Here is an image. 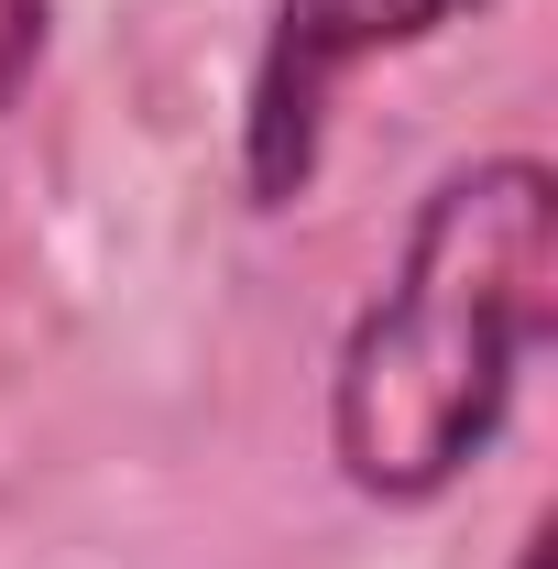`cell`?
I'll return each instance as SVG.
<instances>
[{
    "label": "cell",
    "mask_w": 558,
    "mask_h": 569,
    "mask_svg": "<svg viewBox=\"0 0 558 569\" xmlns=\"http://www.w3.org/2000/svg\"><path fill=\"white\" fill-rule=\"evenodd\" d=\"M548 284L558 176L537 153H471L417 198L329 372V460L361 503H438L504 438L526 351L548 340Z\"/></svg>",
    "instance_id": "1"
},
{
    "label": "cell",
    "mask_w": 558,
    "mask_h": 569,
    "mask_svg": "<svg viewBox=\"0 0 558 569\" xmlns=\"http://www.w3.org/2000/svg\"><path fill=\"white\" fill-rule=\"evenodd\" d=\"M471 11L482 0H275V22L252 44V99H241V198L296 209L329 164L340 77L372 56H417Z\"/></svg>",
    "instance_id": "2"
},
{
    "label": "cell",
    "mask_w": 558,
    "mask_h": 569,
    "mask_svg": "<svg viewBox=\"0 0 558 569\" xmlns=\"http://www.w3.org/2000/svg\"><path fill=\"white\" fill-rule=\"evenodd\" d=\"M33 67H44V0H0V110L22 99Z\"/></svg>",
    "instance_id": "3"
},
{
    "label": "cell",
    "mask_w": 558,
    "mask_h": 569,
    "mask_svg": "<svg viewBox=\"0 0 558 569\" xmlns=\"http://www.w3.org/2000/svg\"><path fill=\"white\" fill-rule=\"evenodd\" d=\"M515 569H548V526H537V537H526V559H515Z\"/></svg>",
    "instance_id": "4"
}]
</instances>
